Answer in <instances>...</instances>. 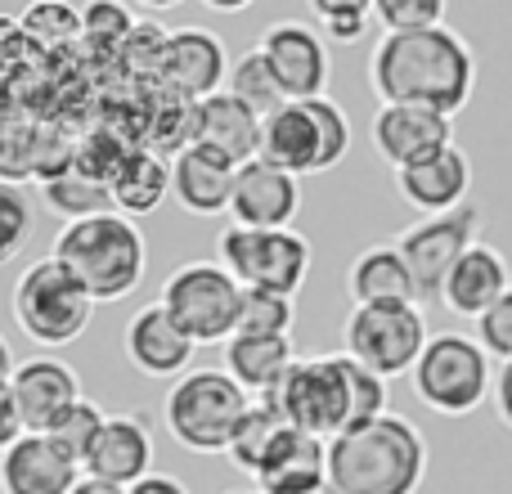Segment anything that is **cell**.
I'll use <instances>...</instances> for the list:
<instances>
[{"instance_id":"cell-48","label":"cell","mask_w":512,"mask_h":494,"mask_svg":"<svg viewBox=\"0 0 512 494\" xmlns=\"http://www.w3.org/2000/svg\"><path fill=\"white\" fill-rule=\"evenodd\" d=\"M131 494H189V486L180 477H171V472H149V477H140L135 486H126Z\"/></svg>"},{"instance_id":"cell-32","label":"cell","mask_w":512,"mask_h":494,"mask_svg":"<svg viewBox=\"0 0 512 494\" xmlns=\"http://www.w3.org/2000/svg\"><path fill=\"white\" fill-rule=\"evenodd\" d=\"M225 90H230V95H239L243 104H252L261 117H270L279 104H288V95H283L279 77H274L270 59H265L261 50H248V54H239V59L230 63Z\"/></svg>"},{"instance_id":"cell-37","label":"cell","mask_w":512,"mask_h":494,"mask_svg":"<svg viewBox=\"0 0 512 494\" xmlns=\"http://www.w3.org/2000/svg\"><path fill=\"white\" fill-rule=\"evenodd\" d=\"M36 144L41 126H27L23 117H0V180H36Z\"/></svg>"},{"instance_id":"cell-34","label":"cell","mask_w":512,"mask_h":494,"mask_svg":"<svg viewBox=\"0 0 512 494\" xmlns=\"http://www.w3.org/2000/svg\"><path fill=\"white\" fill-rule=\"evenodd\" d=\"M104 423H108V414L95 405V400H72L68 409H63L59 418H54L45 432L54 436V441L63 445V450L72 454V459L86 468V459H90V450H95V441H99V432H104Z\"/></svg>"},{"instance_id":"cell-2","label":"cell","mask_w":512,"mask_h":494,"mask_svg":"<svg viewBox=\"0 0 512 494\" xmlns=\"http://www.w3.org/2000/svg\"><path fill=\"white\" fill-rule=\"evenodd\" d=\"M427 441L405 414L355 423L328 441V486L337 494H418Z\"/></svg>"},{"instance_id":"cell-53","label":"cell","mask_w":512,"mask_h":494,"mask_svg":"<svg viewBox=\"0 0 512 494\" xmlns=\"http://www.w3.org/2000/svg\"><path fill=\"white\" fill-rule=\"evenodd\" d=\"M225 494H261V490H225Z\"/></svg>"},{"instance_id":"cell-5","label":"cell","mask_w":512,"mask_h":494,"mask_svg":"<svg viewBox=\"0 0 512 494\" xmlns=\"http://www.w3.org/2000/svg\"><path fill=\"white\" fill-rule=\"evenodd\" d=\"M99 301L90 297V288L59 261V256H41L18 274L14 292H9V310L14 324L27 342L36 346H72L90 328Z\"/></svg>"},{"instance_id":"cell-15","label":"cell","mask_w":512,"mask_h":494,"mask_svg":"<svg viewBox=\"0 0 512 494\" xmlns=\"http://www.w3.org/2000/svg\"><path fill=\"white\" fill-rule=\"evenodd\" d=\"M297 207H301V185L288 167H279L270 158L239 162V180H234V198H230L234 225L288 230L297 221Z\"/></svg>"},{"instance_id":"cell-1","label":"cell","mask_w":512,"mask_h":494,"mask_svg":"<svg viewBox=\"0 0 512 494\" xmlns=\"http://www.w3.org/2000/svg\"><path fill=\"white\" fill-rule=\"evenodd\" d=\"M369 86L382 104H418L454 117L477 90V54L454 27L382 32L369 54Z\"/></svg>"},{"instance_id":"cell-26","label":"cell","mask_w":512,"mask_h":494,"mask_svg":"<svg viewBox=\"0 0 512 494\" xmlns=\"http://www.w3.org/2000/svg\"><path fill=\"white\" fill-rule=\"evenodd\" d=\"M346 292L355 306L373 301H418V283L409 274L405 256L396 243H369L346 270Z\"/></svg>"},{"instance_id":"cell-31","label":"cell","mask_w":512,"mask_h":494,"mask_svg":"<svg viewBox=\"0 0 512 494\" xmlns=\"http://www.w3.org/2000/svg\"><path fill=\"white\" fill-rule=\"evenodd\" d=\"M18 18H23V32L32 41V50L41 54H59L72 41H81V9L68 5V0H36Z\"/></svg>"},{"instance_id":"cell-51","label":"cell","mask_w":512,"mask_h":494,"mask_svg":"<svg viewBox=\"0 0 512 494\" xmlns=\"http://www.w3.org/2000/svg\"><path fill=\"white\" fill-rule=\"evenodd\" d=\"M14 369H18V364H14V346H9L5 337H0V382L14 378Z\"/></svg>"},{"instance_id":"cell-4","label":"cell","mask_w":512,"mask_h":494,"mask_svg":"<svg viewBox=\"0 0 512 494\" xmlns=\"http://www.w3.org/2000/svg\"><path fill=\"white\" fill-rule=\"evenodd\" d=\"M252 400L256 396L230 369H189L162 400V427L189 454H225Z\"/></svg>"},{"instance_id":"cell-30","label":"cell","mask_w":512,"mask_h":494,"mask_svg":"<svg viewBox=\"0 0 512 494\" xmlns=\"http://www.w3.org/2000/svg\"><path fill=\"white\" fill-rule=\"evenodd\" d=\"M283 427H288V423H283L279 409H270L265 400H252V409L243 414V423H239V432H234V441H230V450H225V459H230L239 472L256 477V472H261V463L270 459L274 441L283 436Z\"/></svg>"},{"instance_id":"cell-10","label":"cell","mask_w":512,"mask_h":494,"mask_svg":"<svg viewBox=\"0 0 512 494\" xmlns=\"http://www.w3.org/2000/svg\"><path fill=\"white\" fill-rule=\"evenodd\" d=\"M221 265L243 283V288H270L283 297H297L310 274V243L306 234L288 230H248L230 225L221 230Z\"/></svg>"},{"instance_id":"cell-40","label":"cell","mask_w":512,"mask_h":494,"mask_svg":"<svg viewBox=\"0 0 512 494\" xmlns=\"http://www.w3.org/2000/svg\"><path fill=\"white\" fill-rule=\"evenodd\" d=\"M310 108H315V117H319V135H324V167L333 171L337 162L346 158V149H351V122H346V113H342V108H337L328 95L310 99Z\"/></svg>"},{"instance_id":"cell-3","label":"cell","mask_w":512,"mask_h":494,"mask_svg":"<svg viewBox=\"0 0 512 494\" xmlns=\"http://www.w3.org/2000/svg\"><path fill=\"white\" fill-rule=\"evenodd\" d=\"M54 256L86 283L99 306L131 297L149 270V243H144L135 216L122 212H99L63 225L54 234Z\"/></svg>"},{"instance_id":"cell-54","label":"cell","mask_w":512,"mask_h":494,"mask_svg":"<svg viewBox=\"0 0 512 494\" xmlns=\"http://www.w3.org/2000/svg\"><path fill=\"white\" fill-rule=\"evenodd\" d=\"M315 494H337V490H333V486H324V490H315Z\"/></svg>"},{"instance_id":"cell-25","label":"cell","mask_w":512,"mask_h":494,"mask_svg":"<svg viewBox=\"0 0 512 494\" xmlns=\"http://www.w3.org/2000/svg\"><path fill=\"white\" fill-rule=\"evenodd\" d=\"M261 126L265 117L252 104H243L239 95H230V90L198 99V140L221 149L234 162L261 158Z\"/></svg>"},{"instance_id":"cell-50","label":"cell","mask_w":512,"mask_h":494,"mask_svg":"<svg viewBox=\"0 0 512 494\" xmlns=\"http://www.w3.org/2000/svg\"><path fill=\"white\" fill-rule=\"evenodd\" d=\"M212 14H243V9H252L256 0H203Z\"/></svg>"},{"instance_id":"cell-24","label":"cell","mask_w":512,"mask_h":494,"mask_svg":"<svg viewBox=\"0 0 512 494\" xmlns=\"http://www.w3.org/2000/svg\"><path fill=\"white\" fill-rule=\"evenodd\" d=\"M153 432L140 414H108L104 432H99L95 450L86 459L90 477L117 481V486H135L140 477L153 472Z\"/></svg>"},{"instance_id":"cell-9","label":"cell","mask_w":512,"mask_h":494,"mask_svg":"<svg viewBox=\"0 0 512 494\" xmlns=\"http://www.w3.org/2000/svg\"><path fill=\"white\" fill-rule=\"evenodd\" d=\"M256 400H265L270 409H279L288 427L315 432V436H324V441H333V436L346 432V423H351V400H346L342 355L297 360L270 391H261Z\"/></svg>"},{"instance_id":"cell-13","label":"cell","mask_w":512,"mask_h":494,"mask_svg":"<svg viewBox=\"0 0 512 494\" xmlns=\"http://www.w3.org/2000/svg\"><path fill=\"white\" fill-rule=\"evenodd\" d=\"M369 140H373V153L391 171H400L441 153L445 144H454V117L436 113V108H418V104H382L369 122Z\"/></svg>"},{"instance_id":"cell-18","label":"cell","mask_w":512,"mask_h":494,"mask_svg":"<svg viewBox=\"0 0 512 494\" xmlns=\"http://www.w3.org/2000/svg\"><path fill=\"white\" fill-rule=\"evenodd\" d=\"M239 180V162L212 144H189L171 158V194L189 216H225Z\"/></svg>"},{"instance_id":"cell-19","label":"cell","mask_w":512,"mask_h":494,"mask_svg":"<svg viewBox=\"0 0 512 494\" xmlns=\"http://www.w3.org/2000/svg\"><path fill=\"white\" fill-rule=\"evenodd\" d=\"M396 194L423 216L454 212V207H463L472 194V158L459 144H445L432 158L396 171Z\"/></svg>"},{"instance_id":"cell-52","label":"cell","mask_w":512,"mask_h":494,"mask_svg":"<svg viewBox=\"0 0 512 494\" xmlns=\"http://www.w3.org/2000/svg\"><path fill=\"white\" fill-rule=\"evenodd\" d=\"M135 5H144V9H176L180 0H135Z\"/></svg>"},{"instance_id":"cell-33","label":"cell","mask_w":512,"mask_h":494,"mask_svg":"<svg viewBox=\"0 0 512 494\" xmlns=\"http://www.w3.org/2000/svg\"><path fill=\"white\" fill-rule=\"evenodd\" d=\"M135 14L126 0H90L81 9V45L90 54H122L135 32Z\"/></svg>"},{"instance_id":"cell-12","label":"cell","mask_w":512,"mask_h":494,"mask_svg":"<svg viewBox=\"0 0 512 494\" xmlns=\"http://www.w3.org/2000/svg\"><path fill=\"white\" fill-rule=\"evenodd\" d=\"M256 50L270 59L274 77H279V86L288 99H319L328 90L333 59H328V41L319 27L297 23V18H283V23L265 27Z\"/></svg>"},{"instance_id":"cell-27","label":"cell","mask_w":512,"mask_h":494,"mask_svg":"<svg viewBox=\"0 0 512 494\" xmlns=\"http://www.w3.org/2000/svg\"><path fill=\"white\" fill-rule=\"evenodd\" d=\"M297 364V346H292V333H234L225 342V369L252 391H270L283 373Z\"/></svg>"},{"instance_id":"cell-29","label":"cell","mask_w":512,"mask_h":494,"mask_svg":"<svg viewBox=\"0 0 512 494\" xmlns=\"http://www.w3.org/2000/svg\"><path fill=\"white\" fill-rule=\"evenodd\" d=\"M41 198L63 225L86 221V216H99V212H117L108 180H95V176H86V171H77V167H68L63 176L45 180Z\"/></svg>"},{"instance_id":"cell-39","label":"cell","mask_w":512,"mask_h":494,"mask_svg":"<svg viewBox=\"0 0 512 494\" xmlns=\"http://www.w3.org/2000/svg\"><path fill=\"white\" fill-rule=\"evenodd\" d=\"M373 23L382 32H423L445 23V0H373Z\"/></svg>"},{"instance_id":"cell-41","label":"cell","mask_w":512,"mask_h":494,"mask_svg":"<svg viewBox=\"0 0 512 494\" xmlns=\"http://www.w3.org/2000/svg\"><path fill=\"white\" fill-rule=\"evenodd\" d=\"M477 342L486 346L495 360H512V288L486 315H477Z\"/></svg>"},{"instance_id":"cell-8","label":"cell","mask_w":512,"mask_h":494,"mask_svg":"<svg viewBox=\"0 0 512 494\" xmlns=\"http://www.w3.org/2000/svg\"><path fill=\"white\" fill-rule=\"evenodd\" d=\"M346 355L378 369L382 378L414 373L423 346L432 342L427 315L418 301H373V306H351L346 315Z\"/></svg>"},{"instance_id":"cell-17","label":"cell","mask_w":512,"mask_h":494,"mask_svg":"<svg viewBox=\"0 0 512 494\" xmlns=\"http://www.w3.org/2000/svg\"><path fill=\"white\" fill-rule=\"evenodd\" d=\"M194 337L167 315L162 301H149L131 315L122 333V351L131 360V369H140L144 378H180L194 360Z\"/></svg>"},{"instance_id":"cell-22","label":"cell","mask_w":512,"mask_h":494,"mask_svg":"<svg viewBox=\"0 0 512 494\" xmlns=\"http://www.w3.org/2000/svg\"><path fill=\"white\" fill-rule=\"evenodd\" d=\"M261 158L288 167L292 176H315L324 167V135L310 99H288L279 104L261 126Z\"/></svg>"},{"instance_id":"cell-46","label":"cell","mask_w":512,"mask_h":494,"mask_svg":"<svg viewBox=\"0 0 512 494\" xmlns=\"http://www.w3.org/2000/svg\"><path fill=\"white\" fill-rule=\"evenodd\" d=\"M490 400H495V414L499 423L512 432V360H499L495 369V391H490Z\"/></svg>"},{"instance_id":"cell-42","label":"cell","mask_w":512,"mask_h":494,"mask_svg":"<svg viewBox=\"0 0 512 494\" xmlns=\"http://www.w3.org/2000/svg\"><path fill=\"white\" fill-rule=\"evenodd\" d=\"M167 36L171 32H162L158 23H140L131 32V41H126V59L131 63H149V72H158L162 68V50H167Z\"/></svg>"},{"instance_id":"cell-14","label":"cell","mask_w":512,"mask_h":494,"mask_svg":"<svg viewBox=\"0 0 512 494\" xmlns=\"http://www.w3.org/2000/svg\"><path fill=\"white\" fill-rule=\"evenodd\" d=\"M225 77H230V54H225L216 32H207V27H176L167 36L158 81L176 99H194L198 104V99L225 90Z\"/></svg>"},{"instance_id":"cell-23","label":"cell","mask_w":512,"mask_h":494,"mask_svg":"<svg viewBox=\"0 0 512 494\" xmlns=\"http://www.w3.org/2000/svg\"><path fill=\"white\" fill-rule=\"evenodd\" d=\"M508 288H512V274H508L504 252L490 243H472L468 252L454 261L450 279H445V288H441V301L450 315L477 319V315H486Z\"/></svg>"},{"instance_id":"cell-36","label":"cell","mask_w":512,"mask_h":494,"mask_svg":"<svg viewBox=\"0 0 512 494\" xmlns=\"http://www.w3.org/2000/svg\"><path fill=\"white\" fill-rule=\"evenodd\" d=\"M292 324H297L292 297L270 292V288H243L239 328H234V333H292Z\"/></svg>"},{"instance_id":"cell-35","label":"cell","mask_w":512,"mask_h":494,"mask_svg":"<svg viewBox=\"0 0 512 494\" xmlns=\"http://www.w3.org/2000/svg\"><path fill=\"white\" fill-rule=\"evenodd\" d=\"M342 373H346V400H351V423L346 427L373 423V418L391 414V391H387L391 378H382L378 369L360 364L355 355H346V351H342Z\"/></svg>"},{"instance_id":"cell-44","label":"cell","mask_w":512,"mask_h":494,"mask_svg":"<svg viewBox=\"0 0 512 494\" xmlns=\"http://www.w3.org/2000/svg\"><path fill=\"white\" fill-rule=\"evenodd\" d=\"M315 23H333V18H373V0H306Z\"/></svg>"},{"instance_id":"cell-6","label":"cell","mask_w":512,"mask_h":494,"mask_svg":"<svg viewBox=\"0 0 512 494\" xmlns=\"http://www.w3.org/2000/svg\"><path fill=\"white\" fill-rule=\"evenodd\" d=\"M409 382L432 414L468 418L495 391V355L468 333H436L418 355Z\"/></svg>"},{"instance_id":"cell-38","label":"cell","mask_w":512,"mask_h":494,"mask_svg":"<svg viewBox=\"0 0 512 494\" xmlns=\"http://www.w3.org/2000/svg\"><path fill=\"white\" fill-rule=\"evenodd\" d=\"M36 230V216L27 194L14 185V180H0V265H9L18 252L27 247Z\"/></svg>"},{"instance_id":"cell-7","label":"cell","mask_w":512,"mask_h":494,"mask_svg":"<svg viewBox=\"0 0 512 494\" xmlns=\"http://www.w3.org/2000/svg\"><path fill=\"white\" fill-rule=\"evenodd\" d=\"M158 301L198 346H225L239 328L243 283L221 261H185L167 274Z\"/></svg>"},{"instance_id":"cell-49","label":"cell","mask_w":512,"mask_h":494,"mask_svg":"<svg viewBox=\"0 0 512 494\" xmlns=\"http://www.w3.org/2000/svg\"><path fill=\"white\" fill-rule=\"evenodd\" d=\"M72 494H131V490L117 486V481H104V477H90V472H81V481L72 486Z\"/></svg>"},{"instance_id":"cell-47","label":"cell","mask_w":512,"mask_h":494,"mask_svg":"<svg viewBox=\"0 0 512 494\" xmlns=\"http://www.w3.org/2000/svg\"><path fill=\"white\" fill-rule=\"evenodd\" d=\"M373 18H333V23H315L328 41H342V45H355L364 32H369Z\"/></svg>"},{"instance_id":"cell-28","label":"cell","mask_w":512,"mask_h":494,"mask_svg":"<svg viewBox=\"0 0 512 494\" xmlns=\"http://www.w3.org/2000/svg\"><path fill=\"white\" fill-rule=\"evenodd\" d=\"M113 207L122 216H153L171 194V162L153 149H131L117 176L108 180Z\"/></svg>"},{"instance_id":"cell-16","label":"cell","mask_w":512,"mask_h":494,"mask_svg":"<svg viewBox=\"0 0 512 494\" xmlns=\"http://www.w3.org/2000/svg\"><path fill=\"white\" fill-rule=\"evenodd\" d=\"M81 472L50 432H23L0 454V494H72Z\"/></svg>"},{"instance_id":"cell-11","label":"cell","mask_w":512,"mask_h":494,"mask_svg":"<svg viewBox=\"0 0 512 494\" xmlns=\"http://www.w3.org/2000/svg\"><path fill=\"white\" fill-rule=\"evenodd\" d=\"M477 234H481L477 203H463L441 216H423V221H414L409 230L396 234L400 256H405L409 274H414V283H418V301H432V297L441 301V288H445V279H450L454 261H459L472 243H481Z\"/></svg>"},{"instance_id":"cell-45","label":"cell","mask_w":512,"mask_h":494,"mask_svg":"<svg viewBox=\"0 0 512 494\" xmlns=\"http://www.w3.org/2000/svg\"><path fill=\"white\" fill-rule=\"evenodd\" d=\"M23 432L27 427H23V414H18L14 391H9V382H0V454H5Z\"/></svg>"},{"instance_id":"cell-43","label":"cell","mask_w":512,"mask_h":494,"mask_svg":"<svg viewBox=\"0 0 512 494\" xmlns=\"http://www.w3.org/2000/svg\"><path fill=\"white\" fill-rule=\"evenodd\" d=\"M27 54H32V41H27V32H23V18L0 14V68H14Z\"/></svg>"},{"instance_id":"cell-20","label":"cell","mask_w":512,"mask_h":494,"mask_svg":"<svg viewBox=\"0 0 512 494\" xmlns=\"http://www.w3.org/2000/svg\"><path fill=\"white\" fill-rule=\"evenodd\" d=\"M256 490L261 494H315L328 486V441L301 427H283L274 441L270 459L256 472Z\"/></svg>"},{"instance_id":"cell-21","label":"cell","mask_w":512,"mask_h":494,"mask_svg":"<svg viewBox=\"0 0 512 494\" xmlns=\"http://www.w3.org/2000/svg\"><path fill=\"white\" fill-rule=\"evenodd\" d=\"M9 391H14V400H18V414H23L27 432H45L72 400H81V378L72 364L36 355V360H23L14 369Z\"/></svg>"}]
</instances>
